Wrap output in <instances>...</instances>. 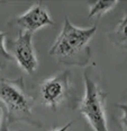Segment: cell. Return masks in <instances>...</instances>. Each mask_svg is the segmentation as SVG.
Returning a JSON list of instances; mask_svg holds the SVG:
<instances>
[{
  "label": "cell",
  "instance_id": "6da1fadb",
  "mask_svg": "<svg viewBox=\"0 0 127 131\" xmlns=\"http://www.w3.org/2000/svg\"><path fill=\"white\" fill-rule=\"evenodd\" d=\"M96 25L81 28L73 25L69 18L65 17L63 27L48 53L60 63L80 67L87 66L91 59L89 43L96 34Z\"/></svg>",
  "mask_w": 127,
  "mask_h": 131
},
{
  "label": "cell",
  "instance_id": "7a4b0ae2",
  "mask_svg": "<svg viewBox=\"0 0 127 131\" xmlns=\"http://www.w3.org/2000/svg\"><path fill=\"white\" fill-rule=\"evenodd\" d=\"M0 103L6 108L5 119L10 124L17 121H26L40 127L39 122L34 118L32 101L26 92L23 77L0 78Z\"/></svg>",
  "mask_w": 127,
  "mask_h": 131
},
{
  "label": "cell",
  "instance_id": "3957f363",
  "mask_svg": "<svg viewBox=\"0 0 127 131\" xmlns=\"http://www.w3.org/2000/svg\"><path fill=\"white\" fill-rule=\"evenodd\" d=\"M84 95L80 101L78 110L93 131H109L106 116L107 94L102 92L100 86L89 75V69L83 72Z\"/></svg>",
  "mask_w": 127,
  "mask_h": 131
},
{
  "label": "cell",
  "instance_id": "277c9868",
  "mask_svg": "<svg viewBox=\"0 0 127 131\" xmlns=\"http://www.w3.org/2000/svg\"><path fill=\"white\" fill-rule=\"evenodd\" d=\"M71 89V72L69 70L58 73L40 84L39 95L45 105L56 111L66 100Z\"/></svg>",
  "mask_w": 127,
  "mask_h": 131
},
{
  "label": "cell",
  "instance_id": "5b68a950",
  "mask_svg": "<svg viewBox=\"0 0 127 131\" xmlns=\"http://www.w3.org/2000/svg\"><path fill=\"white\" fill-rule=\"evenodd\" d=\"M13 60L25 72L34 73L38 66V60L33 44V33L19 31L17 39L12 42Z\"/></svg>",
  "mask_w": 127,
  "mask_h": 131
},
{
  "label": "cell",
  "instance_id": "8992f818",
  "mask_svg": "<svg viewBox=\"0 0 127 131\" xmlns=\"http://www.w3.org/2000/svg\"><path fill=\"white\" fill-rule=\"evenodd\" d=\"M15 23L20 27L19 31H27L33 34L34 32L45 26L54 25V20L51 18L46 5L42 1H37L35 5L29 7V9L16 18Z\"/></svg>",
  "mask_w": 127,
  "mask_h": 131
},
{
  "label": "cell",
  "instance_id": "52a82bcc",
  "mask_svg": "<svg viewBox=\"0 0 127 131\" xmlns=\"http://www.w3.org/2000/svg\"><path fill=\"white\" fill-rule=\"evenodd\" d=\"M109 40L118 48L127 49V14L117 24L116 28L109 34Z\"/></svg>",
  "mask_w": 127,
  "mask_h": 131
},
{
  "label": "cell",
  "instance_id": "ba28073f",
  "mask_svg": "<svg viewBox=\"0 0 127 131\" xmlns=\"http://www.w3.org/2000/svg\"><path fill=\"white\" fill-rule=\"evenodd\" d=\"M118 1L116 0H108V1H104V0H98V1H93L89 4V18L93 17H101L109 10H111Z\"/></svg>",
  "mask_w": 127,
  "mask_h": 131
},
{
  "label": "cell",
  "instance_id": "9c48e42d",
  "mask_svg": "<svg viewBox=\"0 0 127 131\" xmlns=\"http://www.w3.org/2000/svg\"><path fill=\"white\" fill-rule=\"evenodd\" d=\"M7 33L0 32V70L5 69L9 62L13 61V57L7 51L5 41H6Z\"/></svg>",
  "mask_w": 127,
  "mask_h": 131
},
{
  "label": "cell",
  "instance_id": "30bf717a",
  "mask_svg": "<svg viewBox=\"0 0 127 131\" xmlns=\"http://www.w3.org/2000/svg\"><path fill=\"white\" fill-rule=\"evenodd\" d=\"M118 107L121 111V115L119 118V124L123 131H127V103H123V104H118Z\"/></svg>",
  "mask_w": 127,
  "mask_h": 131
},
{
  "label": "cell",
  "instance_id": "8fae6325",
  "mask_svg": "<svg viewBox=\"0 0 127 131\" xmlns=\"http://www.w3.org/2000/svg\"><path fill=\"white\" fill-rule=\"evenodd\" d=\"M74 123V121H72V122H67L66 124H64L63 127H61V128H59V129H55V130H52V131H67L70 129V127H71L72 124Z\"/></svg>",
  "mask_w": 127,
  "mask_h": 131
},
{
  "label": "cell",
  "instance_id": "7c38bea8",
  "mask_svg": "<svg viewBox=\"0 0 127 131\" xmlns=\"http://www.w3.org/2000/svg\"><path fill=\"white\" fill-rule=\"evenodd\" d=\"M9 125H10V123L7 121L6 119H5L4 124L1 125V129H0V131H10V130H9ZM20 131H21V130H20Z\"/></svg>",
  "mask_w": 127,
  "mask_h": 131
},
{
  "label": "cell",
  "instance_id": "4fadbf2b",
  "mask_svg": "<svg viewBox=\"0 0 127 131\" xmlns=\"http://www.w3.org/2000/svg\"><path fill=\"white\" fill-rule=\"evenodd\" d=\"M1 115H2V105L1 103H0V129H1Z\"/></svg>",
  "mask_w": 127,
  "mask_h": 131
}]
</instances>
